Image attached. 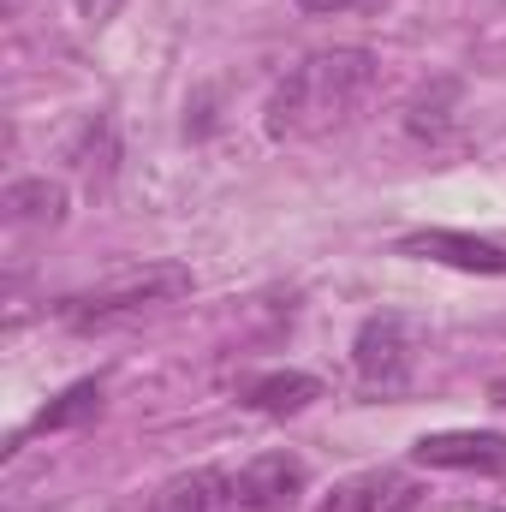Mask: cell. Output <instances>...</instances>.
<instances>
[{
	"label": "cell",
	"instance_id": "6",
	"mask_svg": "<svg viewBox=\"0 0 506 512\" xmlns=\"http://www.w3.org/2000/svg\"><path fill=\"white\" fill-rule=\"evenodd\" d=\"M411 465H423V471H483V477H501L506 471V435L501 429H441V435H423L411 447Z\"/></svg>",
	"mask_w": 506,
	"mask_h": 512
},
{
	"label": "cell",
	"instance_id": "1",
	"mask_svg": "<svg viewBox=\"0 0 506 512\" xmlns=\"http://www.w3.org/2000/svg\"><path fill=\"white\" fill-rule=\"evenodd\" d=\"M376 84H381V60L370 48H322V54L298 60V66L274 84V96H268V108H262V131H268L274 143L328 137V131L352 126V120L370 108Z\"/></svg>",
	"mask_w": 506,
	"mask_h": 512
},
{
	"label": "cell",
	"instance_id": "4",
	"mask_svg": "<svg viewBox=\"0 0 506 512\" xmlns=\"http://www.w3.org/2000/svg\"><path fill=\"white\" fill-rule=\"evenodd\" d=\"M316 512H429V489L393 465H376V471H358V477H340Z\"/></svg>",
	"mask_w": 506,
	"mask_h": 512
},
{
	"label": "cell",
	"instance_id": "11",
	"mask_svg": "<svg viewBox=\"0 0 506 512\" xmlns=\"http://www.w3.org/2000/svg\"><path fill=\"white\" fill-rule=\"evenodd\" d=\"M453 102H459V78H441V84L417 90L411 108H405V131H411L417 143H441V137L453 131Z\"/></svg>",
	"mask_w": 506,
	"mask_h": 512
},
{
	"label": "cell",
	"instance_id": "14",
	"mask_svg": "<svg viewBox=\"0 0 506 512\" xmlns=\"http://www.w3.org/2000/svg\"><path fill=\"white\" fill-rule=\"evenodd\" d=\"M489 399H495V405H506V376H501L495 387H489Z\"/></svg>",
	"mask_w": 506,
	"mask_h": 512
},
{
	"label": "cell",
	"instance_id": "8",
	"mask_svg": "<svg viewBox=\"0 0 506 512\" xmlns=\"http://www.w3.org/2000/svg\"><path fill=\"white\" fill-rule=\"evenodd\" d=\"M149 512H239L233 507V471L227 465H197V471H179L155 489Z\"/></svg>",
	"mask_w": 506,
	"mask_h": 512
},
{
	"label": "cell",
	"instance_id": "13",
	"mask_svg": "<svg viewBox=\"0 0 506 512\" xmlns=\"http://www.w3.org/2000/svg\"><path fill=\"white\" fill-rule=\"evenodd\" d=\"M304 18H340V12H358V6H376V0H292Z\"/></svg>",
	"mask_w": 506,
	"mask_h": 512
},
{
	"label": "cell",
	"instance_id": "5",
	"mask_svg": "<svg viewBox=\"0 0 506 512\" xmlns=\"http://www.w3.org/2000/svg\"><path fill=\"white\" fill-rule=\"evenodd\" d=\"M310 489V471L298 453H256L251 465L233 471V507L239 512H292Z\"/></svg>",
	"mask_w": 506,
	"mask_h": 512
},
{
	"label": "cell",
	"instance_id": "3",
	"mask_svg": "<svg viewBox=\"0 0 506 512\" xmlns=\"http://www.w3.org/2000/svg\"><path fill=\"white\" fill-rule=\"evenodd\" d=\"M352 370L370 393H399L417 370V334L405 316L381 310V316H364L358 340H352Z\"/></svg>",
	"mask_w": 506,
	"mask_h": 512
},
{
	"label": "cell",
	"instance_id": "12",
	"mask_svg": "<svg viewBox=\"0 0 506 512\" xmlns=\"http://www.w3.org/2000/svg\"><path fill=\"white\" fill-rule=\"evenodd\" d=\"M102 376H90V382H72L54 405H42L36 417H30V429L24 435H48V429H72V423H84V417H96L102 411Z\"/></svg>",
	"mask_w": 506,
	"mask_h": 512
},
{
	"label": "cell",
	"instance_id": "2",
	"mask_svg": "<svg viewBox=\"0 0 506 512\" xmlns=\"http://www.w3.org/2000/svg\"><path fill=\"white\" fill-rule=\"evenodd\" d=\"M191 286H197V274H191L185 262H149V268H137L126 280H108V286H96V292L66 298V304H60V322H66V328H114V322H131V316H143V310H155V304L185 298Z\"/></svg>",
	"mask_w": 506,
	"mask_h": 512
},
{
	"label": "cell",
	"instance_id": "7",
	"mask_svg": "<svg viewBox=\"0 0 506 512\" xmlns=\"http://www.w3.org/2000/svg\"><path fill=\"white\" fill-rule=\"evenodd\" d=\"M399 256L411 262H441V268H459V274H506V251L495 239H477V233H453V227H417L405 233Z\"/></svg>",
	"mask_w": 506,
	"mask_h": 512
},
{
	"label": "cell",
	"instance_id": "10",
	"mask_svg": "<svg viewBox=\"0 0 506 512\" xmlns=\"http://www.w3.org/2000/svg\"><path fill=\"white\" fill-rule=\"evenodd\" d=\"M6 221H18V227H60L66 221V191L54 179H18V185H6Z\"/></svg>",
	"mask_w": 506,
	"mask_h": 512
},
{
	"label": "cell",
	"instance_id": "9",
	"mask_svg": "<svg viewBox=\"0 0 506 512\" xmlns=\"http://www.w3.org/2000/svg\"><path fill=\"white\" fill-rule=\"evenodd\" d=\"M316 399H322V382L304 376V370H268V376L239 382V405H251L262 417H292V411H304Z\"/></svg>",
	"mask_w": 506,
	"mask_h": 512
}]
</instances>
